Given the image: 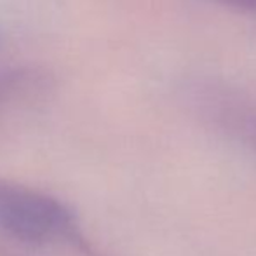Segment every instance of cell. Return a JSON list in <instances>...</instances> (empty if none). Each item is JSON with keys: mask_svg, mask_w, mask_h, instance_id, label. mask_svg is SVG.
Returning <instances> with one entry per match:
<instances>
[{"mask_svg": "<svg viewBox=\"0 0 256 256\" xmlns=\"http://www.w3.org/2000/svg\"><path fill=\"white\" fill-rule=\"evenodd\" d=\"M0 230L21 242L46 244L74 236L75 218L56 197L0 178Z\"/></svg>", "mask_w": 256, "mask_h": 256, "instance_id": "cell-1", "label": "cell"}, {"mask_svg": "<svg viewBox=\"0 0 256 256\" xmlns=\"http://www.w3.org/2000/svg\"><path fill=\"white\" fill-rule=\"evenodd\" d=\"M24 75L23 74H6V75H0V102L7 98L9 94H12L20 84L23 82Z\"/></svg>", "mask_w": 256, "mask_h": 256, "instance_id": "cell-2", "label": "cell"}, {"mask_svg": "<svg viewBox=\"0 0 256 256\" xmlns=\"http://www.w3.org/2000/svg\"><path fill=\"white\" fill-rule=\"evenodd\" d=\"M214 2L234 10L256 14V0H214Z\"/></svg>", "mask_w": 256, "mask_h": 256, "instance_id": "cell-3", "label": "cell"}]
</instances>
